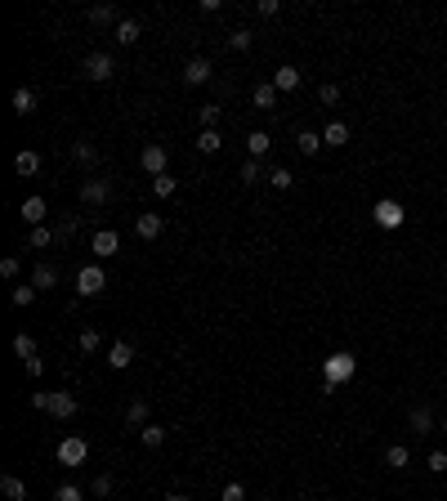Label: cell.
<instances>
[{
  "label": "cell",
  "mask_w": 447,
  "mask_h": 501,
  "mask_svg": "<svg viewBox=\"0 0 447 501\" xmlns=\"http://www.w3.org/2000/svg\"><path fill=\"white\" fill-rule=\"evenodd\" d=\"M18 215L27 220V229H41V224H45V215H50V206H45V197H27Z\"/></svg>",
  "instance_id": "13"
},
{
  "label": "cell",
  "mask_w": 447,
  "mask_h": 501,
  "mask_svg": "<svg viewBox=\"0 0 447 501\" xmlns=\"http://www.w3.org/2000/svg\"><path fill=\"white\" fill-rule=\"evenodd\" d=\"M32 287L36 291H54L59 287V269H54V264H36L32 269Z\"/></svg>",
  "instance_id": "16"
},
{
  "label": "cell",
  "mask_w": 447,
  "mask_h": 501,
  "mask_svg": "<svg viewBox=\"0 0 447 501\" xmlns=\"http://www.w3.org/2000/svg\"><path fill=\"white\" fill-rule=\"evenodd\" d=\"M90 251L99 255V260H112V255L121 251V238H117V233H112V229H99V233H94V238H90Z\"/></svg>",
  "instance_id": "8"
},
{
  "label": "cell",
  "mask_w": 447,
  "mask_h": 501,
  "mask_svg": "<svg viewBox=\"0 0 447 501\" xmlns=\"http://www.w3.org/2000/svg\"><path fill=\"white\" fill-rule=\"evenodd\" d=\"M54 242H59V238H54V229H50V224H41V229H32V233H27V247H32V251H45V247H54Z\"/></svg>",
  "instance_id": "24"
},
{
  "label": "cell",
  "mask_w": 447,
  "mask_h": 501,
  "mask_svg": "<svg viewBox=\"0 0 447 501\" xmlns=\"http://www.w3.org/2000/svg\"><path fill=\"white\" fill-rule=\"evenodd\" d=\"M50 394H54V390H36V394H32V408H36V412H50Z\"/></svg>",
  "instance_id": "48"
},
{
  "label": "cell",
  "mask_w": 447,
  "mask_h": 501,
  "mask_svg": "<svg viewBox=\"0 0 447 501\" xmlns=\"http://www.w3.org/2000/svg\"><path fill=\"white\" fill-rule=\"evenodd\" d=\"M439 430H443V434H447V417H443V425H439Z\"/></svg>",
  "instance_id": "50"
},
{
  "label": "cell",
  "mask_w": 447,
  "mask_h": 501,
  "mask_svg": "<svg viewBox=\"0 0 447 501\" xmlns=\"http://www.w3.org/2000/svg\"><path fill=\"white\" fill-rule=\"evenodd\" d=\"M0 493H5L9 501H27V484L18 475H0Z\"/></svg>",
  "instance_id": "21"
},
{
  "label": "cell",
  "mask_w": 447,
  "mask_h": 501,
  "mask_svg": "<svg viewBox=\"0 0 447 501\" xmlns=\"http://www.w3.org/2000/svg\"><path fill=\"white\" fill-rule=\"evenodd\" d=\"M255 14H260V18H278L282 5H278V0H260V5H255Z\"/></svg>",
  "instance_id": "45"
},
{
  "label": "cell",
  "mask_w": 447,
  "mask_h": 501,
  "mask_svg": "<svg viewBox=\"0 0 447 501\" xmlns=\"http://www.w3.org/2000/svg\"><path fill=\"white\" fill-rule=\"evenodd\" d=\"M175 188H179V179H170V170L152 179V197H175Z\"/></svg>",
  "instance_id": "34"
},
{
  "label": "cell",
  "mask_w": 447,
  "mask_h": 501,
  "mask_svg": "<svg viewBox=\"0 0 447 501\" xmlns=\"http://www.w3.org/2000/svg\"><path fill=\"white\" fill-rule=\"evenodd\" d=\"M85 18H90L94 27H117V23H121V18H117V9H112V5H94Z\"/></svg>",
  "instance_id": "25"
},
{
  "label": "cell",
  "mask_w": 447,
  "mask_h": 501,
  "mask_svg": "<svg viewBox=\"0 0 447 501\" xmlns=\"http://www.w3.org/2000/svg\"><path fill=\"white\" fill-rule=\"evenodd\" d=\"M76 345H81L85 354H94V349H99V332H94V327H85V332H81V340H76Z\"/></svg>",
  "instance_id": "43"
},
{
  "label": "cell",
  "mask_w": 447,
  "mask_h": 501,
  "mask_svg": "<svg viewBox=\"0 0 447 501\" xmlns=\"http://www.w3.org/2000/svg\"><path fill=\"white\" fill-rule=\"evenodd\" d=\"M76 408H81V403H76V394H68V390H54V394H50V417L72 421V417H76Z\"/></svg>",
  "instance_id": "7"
},
{
  "label": "cell",
  "mask_w": 447,
  "mask_h": 501,
  "mask_svg": "<svg viewBox=\"0 0 447 501\" xmlns=\"http://www.w3.org/2000/svg\"><path fill=\"white\" fill-rule=\"evenodd\" d=\"M269 184L278 188V193H287V188L296 184V175H291V170H282V166H273V170H269Z\"/></svg>",
  "instance_id": "35"
},
{
  "label": "cell",
  "mask_w": 447,
  "mask_h": 501,
  "mask_svg": "<svg viewBox=\"0 0 447 501\" xmlns=\"http://www.w3.org/2000/svg\"><path fill=\"white\" fill-rule=\"evenodd\" d=\"M211 77H215L211 59H188V63H184V85H206Z\"/></svg>",
  "instance_id": "12"
},
{
  "label": "cell",
  "mask_w": 447,
  "mask_h": 501,
  "mask_svg": "<svg viewBox=\"0 0 447 501\" xmlns=\"http://www.w3.org/2000/svg\"><path fill=\"white\" fill-rule=\"evenodd\" d=\"M139 166H144L152 179H157V175H166V166H170L166 144H148V148H144V157H139Z\"/></svg>",
  "instance_id": "5"
},
{
  "label": "cell",
  "mask_w": 447,
  "mask_h": 501,
  "mask_svg": "<svg viewBox=\"0 0 447 501\" xmlns=\"http://www.w3.org/2000/svg\"><path fill=\"white\" fill-rule=\"evenodd\" d=\"M14 112H18V117H32V112H36V90L18 85V90H14Z\"/></svg>",
  "instance_id": "20"
},
{
  "label": "cell",
  "mask_w": 447,
  "mask_h": 501,
  "mask_svg": "<svg viewBox=\"0 0 447 501\" xmlns=\"http://www.w3.org/2000/svg\"><path fill=\"white\" fill-rule=\"evenodd\" d=\"M76 224H81L76 215H68V220H59V224H54V238H59V247H68V242L76 238Z\"/></svg>",
  "instance_id": "31"
},
{
  "label": "cell",
  "mask_w": 447,
  "mask_h": 501,
  "mask_svg": "<svg viewBox=\"0 0 447 501\" xmlns=\"http://www.w3.org/2000/svg\"><path fill=\"white\" fill-rule=\"evenodd\" d=\"M354 372H358L354 354H331V358H322V376H327V390H336V385L354 381Z\"/></svg>",
  "instance_id": "1"
},
{
  "label": "cell",
  "mask_w": 447,
  "mask_h": 501,
  "mask_svg": "<svg viewBox=\"0 0 447 501\" xmlns=\"http://www.w3.org/2000/svg\"><path fill=\"white\" fill-rule=\"evenodd\" d=\"M36 296H41V291H36L32 282H23V287H14V305H18V309H27V305H32Z\"/></svg>",
  "instance_id": "39"
},
{
  "label": "cell",
  "mask_w": 447,
  "mask_h": 501,
  "mask_svg": "<svg viewBox=\"0 0 447 501\" xmlns=\"http://www.w3.org/2000/svg\"><path fill=\"white\" fill-rule=\"evenodd\" d=\"M372 220L380 224V229H403V220H407V211H403V202H394V197H380V202L372 206Z\"/></svg>",
  "instance_id": "3"
},
{
  "label": "cell",
  "mask_w": 447,
  "mask_h": 501,
  "mask_svg": "<svg viewBox=\"0 0 447 501\" xmlns=\"http://www.w3.org/2000/svg\"><path fill=\"white\" fill-rule=\"evenodd\" d=\"M385 466H389V470H407V466H412V448H403V443H389V448H385Z\"/></svg>",
  "instance_id": "17"
},
{
  "label": "cell",
  "mask_w": 447,
  "mask_h": 501,
  "mask_svg": "<svg viewBox=\"0 0 447 501\" xmlns=\"http://www.w3.org/2000/svg\"><path fill=\"white\" fill-rule=\"evenodd\" d=\"M126 425H130V430H144V425H152V421H148V403H144V399H135V403L126 408Z\"/></svg>",
  "instance_id": "22"
},
{
  "label": "cell",
  "mask_w": 447,
  "mask_h": 501,
  "mask_svg": "<svg viewBox=\"0 0 447 501\" xmlns=\"http://www.w3.org/2000/svg\"><path fill=\"white\" fill-rule=\"evenodd\" d=\"M251 41L255 36L246 32V27H233V32H228V50H251Z\"/></svg>",
  "instance_id": "37"
},
{
  "label": "cell",
  "mask_w": 447,
  "mask_h": 501,
  "mask_svg": "<svg viewBox=\"0 0 447 501\" xmlns=\"http://www.w3.org/2000/svg\"><path fill=\"white\" fill-rule=\"evenodd\" d=\"M139 36H144V27H139V18H121V23H117V45H135Z\"/></svg>",
  "instance_id": "19"
},
{
  "label": "cell",
  "mask_w": 447,
  "mask_h": 501,
  "mask_svg": "<svg viewBox=\"0 0 447 501\" xmlns=\"http://www.w3.org/2000/svg\"><path fill=\"white\" fill-rule=\"evenodd\" d=\"M112 488H117L112 475H94V497H112Z\"/></svg>",
  "instance_id": "42"
},
{
  "label": "cell",
  "mask_w": 447,
  "mask_h": 501,
  "mask_svg": "<svg viewBox=\"0 0 447 501\" xmlns=\"http://www.w3.org/2000/svg\"><path fill=\"white\" fill-rule=\"evenodd\" d=\"M108 197H112V184H108V179H85V184H81V202L85 206H103Z\"/></svg>",
  "instance_id": "10"
},
{
  "label": "cell",
  "mask_w": 447,
  "mask_h": 501,
  "mask_svg": "<svg viewBox=\"0 0 447 501\" xmlns=\"http://www.w3.org/2000/svg\"><path fill=\"white\" fill-rule=\"evenodd\" d=\"M130 363H135V345H130V340H112L108 345V367L112 372H126Z\"/></svg>",
  "instance_id": "9"
},
{
  "label": "cell",
  "mask_w": 447,
  "mask_h": 501,
  "mask_svg": "<svg viewBox=\"0 0 447 501\" xmlns=\"http://www.w3.org/2000/svg\"><path fill=\"white\" fill-rule=\"evenodd\" d=\"M14 354L23 358V363H32V358H36V340L27 336V332H18V336H14Z\"/></svg>",
  "instance_id": "32"
},
{
  "label": "cell",
  "mask_w": 447,
  "mask_h": 501,
  "mask_svg": "<svg viewBox=\"0 0 447 501\" xmlns=\"http://www.w3.org/2000/svg\"><path fill=\"white\" fill-rule=\"evenodd\" d=\"M72 157H76V162H81V166H99V148H94L90 139H76Z\"/></svg>",
  "instance_id": "28"
},
{
  "label": "cell",
  "mask_w": 447,
  "mask_h": 501,
  "mask_svg": "<svg viewBox=\"0 0 447 501\" xmlns=\"http://www.w3.org/2000/svg\"><path fill=\"white\" fill-rule=\"evenodd\" d=\"M220 148H224V135H220V130H202V135H197V153L211 157V153H220Z\"/></svg>",
  "instance_id": "26"
},
{
  "label": "cell",
  "mask_w": 447,
  "mask_h": 501,
  "mask_svg": "<svg viewBox=\"0 0 447 501\" xmlns=\"http://www.w3.org/2000/svg\"><path fill=\"white\" fill-rule=\"evenodd\" d=\"M139 439H144V448H161V443H166V425H144V430H139Z\"/></svg>",
  "instance_id": "30"
},
{
  "label": "cell",
  "mask_w": 447,
  "mask_h": 501,
  "mask_svg": "<svg viewBox=\"0 0 447 501\" xmlns=\"http://www.w3.org/2000/svg\"><path fill=\"white\" fill-rule=\"evenodd\" d=\"M322 144H327V148H340V144H349V126H345V121H331V126L322 130Z\"/></svg>",
  "instance_id": "23"
},
{
  "label": "cell",
  "mask_w": 447,
  "mask_h": 501,
  "mask_svg": "<svg viewBox=\"0 0 447 501\" xmlns=\"http://www.w3.org/2000/svg\"><path fill=\"white\" fill-rule=\"evenodd\" d=\"M103 287H108V273H103V264H85V269H76V296H81V300L103 296Z\"/></svg>",
  "instance_id": "2"
},
{
  "label": "cell",
  "mask_w": 447,
  "mask_h": 501,
  "mask_svg": "<svg viewBox=\"0 0 447 501\" xmlns=\"http://www.w3.org/2000/svg\"><path fill=\"white\" fill-rule=\"evenodd\" d=\"M161 229H166V220H161V215H152V211L135 215V233H139L144 242H157V238H161Z\"/></svg>",
  "instance_id": "11"
},
{
  "label": "cell",
  "mask_w": 447,
  "mask_h": 501,
  "mask_svg": "<svg viewBox=\"0 0 447 501\" xmlns=\"http://www.w3.org/2000/svg\"><path fill=\"white\" fill-rule=\"evenodd\" d=\"M18 269H23L18 255H5V260H0V278H18Z\"/></svg>",
  "instance_id": "44"
},
{
  "label": "cell",
  "mask_w": 447,
  "mask_h": 501,
  "mask_svg": "<svg viewBox=\"0 0 447 501\" xmlns=\"http://www.w3.org/2000/svg\"><path fill=\"white\" fill-rule=\"evenodd\" d=\"M197 121H202V130H215V121H220V108H215V103L197 108Z\"/></svg>",
  "instance_id": "40"
},
{
  "label": "cell",
  "mask_w": 447,
  "mask_h": 501,
  "mask_svg": "<svg viewBox=\"0 0 447 501\" xmlns=\"http://www.w3.org/2000/svg\"><path fill=\"white\" fill-rule=\"evenodd\" d=\"M14 170H18V175H36V170H41V153H36V148H23V153H18L14 157Z\"/></svg>",
  "instance_id": "18"
},
{
  "label": "cell",
  "mask_w": 447,
  "mask_h": 501,
  "mask_svg": "<svg viewBox=\"0 0 447 501\" xmlns=\"http://www.w3.org/2000/svg\"><path fill=\"white\" fill-rule=\"evenodd\" d=\"M220 501H246V488H242V484H224Z\"/></svg>",
  "instance_id": "46"
},
{
  "label": "cell",
  "mask_w": 447,
  "mask_h": 501,
  "mask_svg": "<svg viewBox=\"0 0 447 501\" xmlns=\"http://www.w3.org/2000/svg\"><path fill=\"white\" fill-rule=\"evenodd\" d=\"M425 466H430V475H447V452L443 448L430 452V457H425Z\"/></svg>",
  "instance_id": "41"
},
{
  "label": "cell",
  "mask_w": 447,
  "mask_h": 501,
  "mask_svg": "<svg viewBox=\"0 0 447 501\" xmlns=\"http://www.w3.org/2000/svg\"><path fill=\"white\" fill-rule=\"evenodd\" d=\"M251 103H255V108H278V90H273V81L269 85H255V90H251Z\"/></svg>",
  "instance_id": "27"
},
{
  "label": "cell",
  "mask_w": 447,
  "mask_h": 501,
  "mask_svg": "<svg viewBox=\"0 0 447 501\" xmlns=\"http://www.w3.org/2000/svg\"><path fill=\"white\" fill-rule=\"evenodd\" d=\"M260 175H264L260 157H246V162H242V184H260Z\"/></svg>",
  "instance_id": "36"
},
{
  "label": "cell",
  "mask_w": 447,
  "mask_h": 501,
  "mask_svg": "<svg viewBox=\"0 0 447 501\" xmlns=\"http://www.w3.org/2000/svg\"><path fill=\"white\" fill-rule=\"evenodd\" d=\"M112 72H117V59H112V54L94 50L90 59H85V77H90V81H108Z\"/></svg>",
  "instance_id": "6"
},
{
  "label": "cell",
  "mask_w": 447,
  "mask_h": 501,
  "mask_svg": "<svg viewBox=\"0 0 447 501\" xmlns=\"http://www.w3.org/2000/svg\"><path fill=\"white\" fill-rule=\"evenodd\" d=\"M166 501H188V497L184 493H166Z\"/></svg>",
  "instance_id": "49"
},
{
  "label": "cell",
  "mask_w": 447,
  "mask_h": 501,
  "mask_svg": "<svg viewBox=\"0 0 447 501\" xmlns=\"http://www.w3.org/2000/svg\"><path fill=\"white\" fill-rule=\"evenodd\" d=\"M85 457H90V443L85 439H63L59 443V466L76 470V466H85Z\"/></svg>",
  "instance_id": "4"
},
{
  "label": "cell",
  "mask_w": 447,
  "mask_h": 501,
  "mask_svg": "<svg viewBox=\"0 0 447 501\" xmlns=\"http://www.w3.org/2000/svg\"><path fill=\"white\" fill-rule=\"evenodd\" d=\"M269 148H273V139L264 135V130H251V135H246V153H251V157H264Z\"/></svg>",
  "instance_id": "29"
},
{
  "label": "cell",
  "mask_w": 447,
  "mask_h": 501,
  "mask_svg": "<svg viewBox=\"0 0 447 501\" xmlns=\"http://www.w3.org/2000/svg\"><path fill=\"white\" fill-rule=\"evenodd\" d=\"M300 68H291V63H287V68H278V72H273V90H278V94H296L300 90Z\"/></svg>",
  "instance_id": "14"
},
{
  "label": "cell",
  "mask_w": 447,
  "mask_h": 501,
  "mask_svg": "<svg viewBox=\"0 0 447 501\" xmlns=\"http://www.w3.org/2000/svg\"><path fill=\"white\" fill-rule=\"evenodd\" d=\"M322 148H327V144H322V130H300V139H296V153L300 157H318Z\"/></svg>",
  "instance_id": "15"
},
{
  "label": "cell",
  "mask_w": 447,
  "mask_h": 501,
  "mask_svg": "<svg viewBox=\"0 0 447 501\" xmlns=\"http://www.w3.org/2000/svg\"><path fill=\"white\" fill-rule=\"evenodd\" d=\"M318 103H322V108H336V103H340V85H336V81H327V85L318 90Z\"/></svg>",
  "instance_id": "38"
},
{
  "label": "cell",
  "mask_w": 447,
  "mask_h": 501,
  "mask_svg": "<svg viewBox=\"0 0 447 501\" xmlns=\"http://www.w3.org/2000/svg\"><path fill=\"white\" fill-rule=\"evenodd\" d=\"M407 421H412V430H421V434L434 430V412L430 408H412V417H407Z\"/></svg>",
  "instance_id": "33"
},
{
  "label": "cell",
  "mask_w": 447,
  "mask_h": 501,
  "mask_svg": "<svg viewBox=\"0 0 447 501\" xmlns=\"http://www.w3.org/2000/svg\"><path fill=\"white\" fill-rule=\"evenodd\" d=\"M54 501H81V488H76V484H63L59 493H54Z\"/></svg>",
  "instance_id": "47"
}]
</instances>
